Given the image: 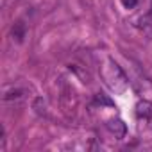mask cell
<instances>
[{
  "mask_svg": "<svg viewBox=\"0 0 152 152\" xmlns=\"http://www.w3.org/2000/svg\"><path fill=\"white\" fill-rule=\"evenodd\" d=\"M95 104H100V106H109V107H113V106H115V102H113L107 95H102V93L95 95Z\"/></svg>",
  "mask_w": 152,
  "mask_h": 152,
  "instance_id": "5",
  "label": "cell"
},
{
  "mask_svg": "<svg viewBox=\"0 0 152 152\" xmlns=\"http://www.w3.org/2000/svg\"><path fill=\"white\" fill-rule=\"evenodd\" d=\"M22 95H23V91H22V90H18V88H13V90H6V91H4V100L20 99Z\"/></svg>",
  "mask_w": 152,
  "mask_h": 152,
  "instance_id": "4",
  "label": "cell"
},
{
  "mask_svg": "<svg viewBox=\"0 0 152 152\" xmlns=\"http://www.w3.org/2000/svg\"><path fill=\"white\" fill-rule=\"evenodd\" d=\"M106 129L116 138V140H124L125 134H127V125L124 124V120L120 118H109L106 122Z\"/></svg>",
  "mask_w": 152,
  "mask_h": 152,
  "instance_id": "1",
  "label": "cell"
},
{
  "mask_svg": "<svg viewBox=\"0 0 152 152\" xmlns=\"http://www.w3.org/2000/svg\"><path fill=\"white\" fill-rule=\"evenodd\" d=\"M134 113L140 120H150L152 118V102L150 100H138Z\"/></svg>",
  "mask_w": 152,
  "mask_h": 152,
  "instance_id": "2",
  "label": "cell"
},
{
  "mask_svg": "<svg viewBox=\"0 0 152 152\" xmlns=\"http://www.w3.org/2000/svg\"><path fill=\"white\" fill-rule=\"evenodd\" d=\"M25 34H27V27H25V23H23L22 20H18V22L13 25V29H11V36H13V39H16L18 43H22L23 38H25Z\"/></svg>",
  "mask_w": 152,
  "mask_h": 152,
  "instance_id": "3",
  "label": "cell"
},
{
  "mask_svg": "<svg viewBox=\"0 0 152 152\" xmlns=\"http://www.w3.org/2000/svg\"><path fill=\"white\" fill-rule=\"evenodd\" d=\"M120 2H122V6H124L125 9H132V7H136L138 0H120Z\"/></svg>",
  "mask_w": 152,
  "mask_h": 152,
  "instance_id": "6",
  "label": "cell"
}]
</instances>
